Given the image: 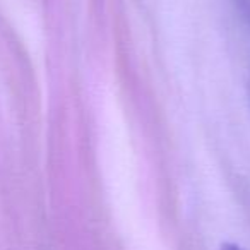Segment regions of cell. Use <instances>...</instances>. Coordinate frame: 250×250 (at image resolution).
<instances>
[{
  "mask_svg": "<svg viewBox=\"0 0 250 250\" xmlns=\"http://www.w3.org/2000/svg\"><path fill=\"white\" fill-rule=\"evenodd\" d=\"M221 250H245L243 247H240V245H236V243H223L221 245Z\"/></svg>",
  "mask_w": 250,
  "mask_h": 250,
  "instance_id": "obj_1",
  "label": "cell"
}]
</instances>
